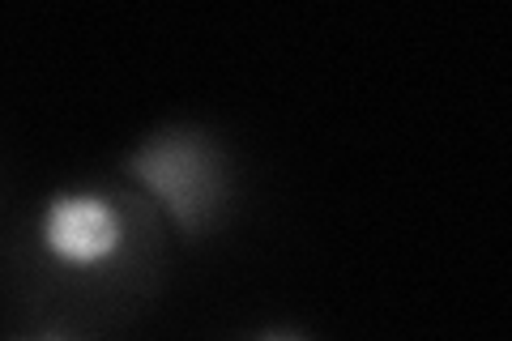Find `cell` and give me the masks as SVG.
Wrapping results in <instances>:
<instances>
[{"mask_svg":"<svg viewBox=\"0 0 512 341\" xmlns=\"http://www.w3.org/2000/svg\"><path fill=\"white\" fill-rule=\"evenodd\" d=\"M30 273L47 299L73 307H120L154 278L158 209L128 188L64 184L43 197L26 231Z\"/></svg>","mask_w":512,"mask_h":341,"instance_id":"1","label":"cell"},{"mask_svg":"<svg viewBox=\"0 0 512 341\" xmlns=\"http://www.w3.org/2000/svg\"><path fill=\"white\" fill-rule=\"evenodd\" d=\"M128 175L180 235L197 239L231 205V162L201 128H167L128 154Z\"/></svg>","mask_w":512,"mask_h":341,"instance_id":"2","label":"cell"},{"mask_svg":"<svg viewBox=\"0 0 512 341\" xmlns=\"http://www.w3.org/2000/svg\"><path fill=\"white\" fill-rule=\"evenodd\" d=\"M252 341H308V337H299V333H261V337H252Z\"/></svg>","mask_w":512,"mask_h":341,"instance_id":"3","label":"cell"},{"mask_svg":"<svg viewBox=\"0 0 512 341\" xmlns=\"http://www.w3.org/2000/svg\"><path fill=\"white\" fill-rule=\"evenodd\" d=\"M13 341H26V337H13Z\"/></svg>","mask_w":512,"mask_h":341,"instance_id":"4","label":"cell"}]
</instances>
